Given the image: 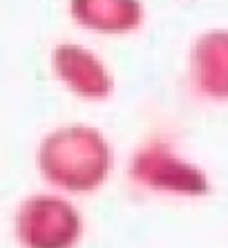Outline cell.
Masks as SVG:
<instances>
[{
	"label": "cell",
	"instance_id": "cell-1",
	"mask_svg": "<svg viewBox=\"0 0 228 248\" xmlns=\"http://www.w3.org/2000/svg\"><path fill=\"white\" fill-rule=\"evenodd\" d=\"M18 232L27 244L51 246L69 235V213L61 202L38 199L29 202L18 217Z\"/></svg>",
	"mask_w": 228,
	"mask_h": 248
}]
</instances>
